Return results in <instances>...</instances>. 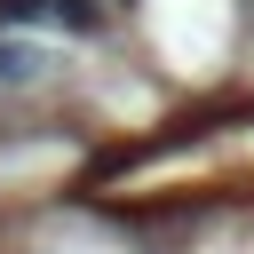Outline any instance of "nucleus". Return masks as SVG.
Masks as SVG:
<instances>
[{"label": "nucleus", "mask_w": 254, "mask_h": 254, "mask_svg": "<svg viewBox=\"0 0 254 254\" xmlns=\"http://www.w3.org/2000/svg\"><path fill=\"white\" fill-rule=\"evenodd\" d=\"M40 8H48V24H64V32H95V24H103L95 0H40Z\"/></svg>", "instance_id": "nucleus-1"}]
</instances>
